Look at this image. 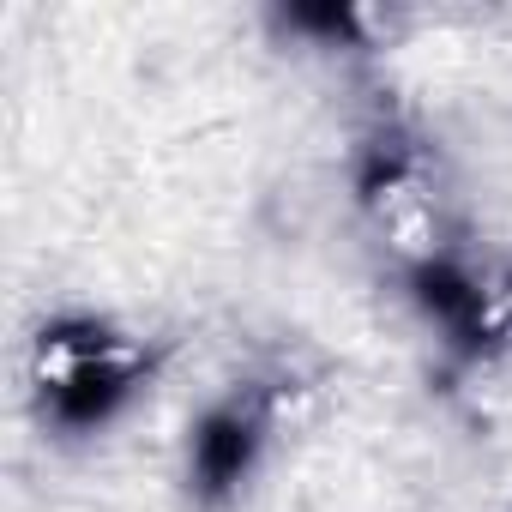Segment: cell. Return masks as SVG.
Here are the masks:
<instances>
[{"instance_id":"6da1fadb","label":"cell","mask_w":512,"mask_h":512,"mask_svg":"<svg viewBox=\"0 0 512 512\" xmlns=\"http://www.w3.org/2000/svg\"><path fill=\"white\" fill-rule=\"evenodd\" d=\"M127 386H133V368L115 362V350H109L103 338L85 344V350H73V356L49 374V398H55V416H61L67 428H97V422H109L115 404L127 398Z\"/></svg>"},{"instance_id":"7a4b0ae2","label":"cell","mask_w":512,"mask_h":512,"mask_svg":"<svg viewBox=\"0 0 512 512\" xmlns=\"http://www.w3.org/2000/svg\"><path fill=\"white\" fill-rule=\"evenodd\" d=\"M253 458H260V416L241 404H217L199 428H193V482L205 494H229Z\"/></svg>"}]
</instances>
